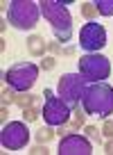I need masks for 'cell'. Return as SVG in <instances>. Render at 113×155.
I'll list each match as a JSON object with an SVG mask.
<instances>
[{
	"label": "cell",
	"mask_w": 113,
	"mask_h": 155,
	"mask_svg": "<svg viewBox=\"0 0 113 155\" xmlns=\"http://www.w3.org/2000/svg\"><path fill=\"white\" fill-rule=\"evenodd\" d=\"M38 78V66L32 62H16L7 71H2V80L16 91H29Z\"/></svg>",
	"instance_id": "obj_4"
},
{
	"label": "cell",
	"mask_w": 113,
	"mask_h": 155,
	"mask_svg": "<svg viewBox=\"0 0 113 155\" xmlns=\"http://www.w3.org/2000/svg\"><path fill=\"white\" fill-rule=\"evenodd\" d=\"M41 18V7L34 0H11L7 7V23L16 30H34Z\"/></svg>",
	"instance_id": "obj_3"
},
{
	"label": "cell",
	"mask_w": 113,
	"mask_h": 155,
	"mask_svg": "<svg viewBox=\"0 0 113 155\" xmlns=\"http://www.w3.org/2000/svg\"><path fill=\"white\" fill-rule=\"evenodd\" d=\"M56 153L59 155H90L93 153V141H90L88 137H84V135L70 132V135L61 137Z\"/></svg>",
	"instance_id": "obj_10"
},
{
	"label": "cell",
	"mask_w": 113,
	"mask_h": 155,
	"mask_svg": "<svg viewBox=\"0 0 113 155\" xmlns=\"http://www.w3.org/2000/svg\"><path fill=\"white\" fill-rule=\"evenodd\" d=\"M79 73L86 78V82H104L111 75V62L102 53H86L77 59Z\"/></svg>",
	"instance_id": "obj_5"
},
{
	"label": "cell",
	"mask_w": 113,
	"mask_h": 155,
	"mask_svg": "<svg viewBox=\"0 0 113 155\" xmlns=\"http://www.w3.org/2000/svg\"><path fill=\"white\" fill-rule=\"evenodd\" d=\"M36 103H38V98L32 96L29 91H16V105H18L20 110H25V107H32V105H36Z\"/></svg>",
	"instance_id": "obj_12"
},
{
	"label": "cell",
	"mask_w": 113,
	"mask_h": 155,
	"mask_svg": "<svg viewBox=\"0 0 113 155\" xmlns=\"http://www.w3.org/2000/svg\"><path fill=\"white\" fill-rule=\"evenodd\" d=\"M56 91H59V98L63 103H68L75 110L77 105H81V96L86 91V78L81 73H66V75L59 78Z\"/></svg>",
	"instance_id": "obj_7"
},
{
	"label": "cell",
	"mask_w": 113,
	"mask_h": 155,
	"mask_svg": "<svg viewBox=\"0 0 113 155\" xmlns=\"http://www.w3.org/2000/svg\"><path fill=\"white\" fill-rule=\"evenodd\" d=\"M81 110L86 114L108 119L113 114V87L106 82L86 84V91L81 96Z\"/></svg>",
	"instance_id": "obj_2"
},
{
	"label": "cell",
	"mask_w": 113,
	"mask_h": 155,
	"mask_svg": "<svg viewBox=\"0 0 113 155\" xmlns=\"http://www.w3.org/2000/svg\"><path fill=\"white\" fill-rule=\"evenodd\" d=\"M29 141V130L23 121H9L2 126V132H0V144L7 150H20L25 148Z\"/></svg>",
	"instance_id": "obj_8"
},
{
	"label": "cell",
	"mask_w": 113,
	"mask_h": 155,
	"mask_svg": "<svg viewBox=\"0 0 113 155\" xmlns=\"http://www.w3.org/2000/svg\"><path fill=\"white\" fill-rule=\"evenodd\" d=\"M0 98H2V105H11V103H16V89L14 87H5Z\"/></svg>",
	"instance_id": "obj_18"
},
{
	"label": "cell",
	"mask_w": 113,
	"mask_h": 155,
	"mask_svg": "<svg viewBox=\"0 0 113 155\" xmlns=\"http://www.w3.org/2000/svg\"><path fill=\"white\" fill-rule=\"evenodd\" d=\"M79 46L86 53H99L106 46V30L99 23H86L79 30Z\"/></svg>",
	"instance_id": "obj_9"
},
{
	"label": "cell",
	"mask_w": 113,
	"mask_h": 155,
	"mask_svg": "<svg viewBox=\"0 0 113 155\" xmlns=\"http://www.w3.org/2000/svg\"><path fill=\"white\" fill-rule=\"evenodd\" d=\"M63 55H68V57H72V55H75V48H72V46H68V48H63Z\"/></svg>",
	"instance_id": "obj_25"
},
{
	"label": "cell",
	"mask_w": 113,
	"mask_h": 155,
	"mask_svg": "<svg viewBox=\"0 0 113 155\" xmlns=\"http://www.w3.org/2000/svg\"><path fill=\"white\" fill-rule=\"evenodd\" d=\"M43 96H45V103H43V119H45L47 126L59 128L63 123H68L72 114V107L68 103H63L59 96H54L52 89H43Z\"/></svg>",
	"instance_id": "obj_6"
},
{
	"label": "cell",
	"mask_w": 113,
	"mask_h": 155,
	"mask_svg": "<svg viewBox=\"0 0 113 155\" xmlns=\"http://www.w3.org/2000/svg\"><path fill=\"white\" fill-rule=\"evenodd\" d=\"M54 137H56V132L52 130V126H45V128H41V130L34 132V139H36L38 144H47V141H52Z\"/></svg>",
	"instance_id": "obj_13"
},
{
	"label": "cell",
	"mask_w": 113,
	"mask_h": 155,
	"mask_svg": "<svg viewBox=\"0 0 113 155\" xmlns=\"http://www.w3.org/2000/svg\"><path fill=\"white\" fill-rule=\"evenodd\" d=\"M99 130H102V137L111 139V137H113V121H111V119H104V123H102Z\"/></svg>",
	"instance_id": "obj_19"
},
{
	"label": "cell",
	"mask_w": 113,
	"mask_h": 155,
	"mask_svg": "<svg viewBox=\"0 0 113 155\" xmlns=\"http://www.w3.org/2000/svg\"><path fill=\"white\" fill-rule=\"evenodd\" d=\"M81 16L93 23L95 16H97V7H95V2H84V5H81Z\"/></svg>",
	"instance_id": "obj_16"
},
{
	"label": "cell",
	"mask_w": 113,
	"mask_h": 155,
	"mask_svg": "<svg viewBox=\"0 0 113 155\" xmlns=\"http://www.w3.org/2000/svg\"><path fill=\"white\" fill-rule=\"evenodd\" d=\"M104 153H106V155H113V137L104 144Z\"/></svg>",
	"instance_id": "obj_23"
},
{
	"label": "cell",
	"mask_w": 113,
	"mask_h": 155,
	"mask_svg": "<svg viewBox=\"0 0 113 155\" xmlns=\"http://www.w3.org/2000/svg\"><path fill=\"white\" fill-rule=\"evenodd\" d=\"M45 50H47L45 39H43L41 34H29V39H27V53L32 55V57H41L43 59Z\"/></svg>",
	"instance_id": "obj_11"
},
{
	"label": "cell",
	"mask_w": 113,
	"mask_h": 155,
	"mask_svg": "<svg viewBox=\"0 0 113 155\" xmlns=\"http://www.w3.org/2000/svg\"><path fill=\"white\" fill-rule=\"evenodd\" d=\"M29 153H32V155H47L50 150L45 148V144H36L34 148H29Z\"/></svg>",
	"instance_id": "obj_22"
},
{
	"label": "cell",
	"mask_w": 113,
	"mask_h": 155,
	"mask_svg": "<svg viewBox=\"0 0 113 155\" xmlns=\"http://www.w3.org/2000/svg\"><path fill=\"white\" fill-rule=\"evenodd\" d=\"M7 105H2V110H0V121H2V126H5V121H7Z\"/></svg>",
	"instance_id": "obj_24"
},
{
	"label": "cell",
	"mask_w": 113,
	"mask_h": 155,
	"mask_svg": "<svg viewBox=\"0 0 113 155\" xmlns=\"http://www.w3.org/2000/svg\"><path fill=\"white\" fill-rule=\"evenodd\" d=\"M54 66H56V57H52V55L41 59V68H43V71H52Z\"/></svg>",
	"instance_id": "obj_20"
},
{
	"label": "cell",
	"mask_w": 113,
	"mask_h": 155,
	"mask_svg": "<svg viewBox=\"0 0 113 155\" xmlns=\"http://www.w3.org/2000/svg\"><path fill=\"white\" fill-rule=\"evenodd\" d=\"M97 14L102 16H113V0H95Z\"/></svg>",
	"instance_id": "obj_15"
},
{
	"label": "cell",
	"mask_w": 113,
	"mask_h": 155,
	"mask_svg": "<svg viewBox=\"0 0 113 155\" xmlns=\"http://www.w3.org/2000/svg\"><path fill=\"white\" fill-rule=\"evenodd\" d=\"M38 114H43L41 103H36V105H32V107H25V110H23V121L32 123V121H36V119H38Z\"/></svg>",
	"instance_id": "obj_14"
},
{
	"label": "cell",
	"mask_w": 113,
	"mask_h": 155,
	"mask_svg": "<svg viewBox=\"0 0 113 155\" xmlns=\"http://www.w3.org/2000/svg\"><path fill=\"white\" fill-rule=\"evenodd\" d=\"M38 7H41V16L50 23L56 41L68 44L72 39V16L68 12V7L59 0H41Z\"/></svg>",
	"instance_id": "obj_1"
},
{
	"label": "cell",
	"mask_w": 113,
	"mask_h": 155,
	"mask_svg": "<svg viewBox=\"0 0 113 155\" xmlns=\"http://www.w3.org/2000/svg\"><path fill=\"white\" fill-rule=\"evenodd\" d=\"M84 130H86V137H88V139L93 141L95 146L102 144V130H99V128H95V126H86Z\"/></svg>",
	"instance_id": "obj_17"
},
{
	"label": "cell",
	"mask_w": 113,
	"mask_h": 155,
	"mask_svg": "<svg viewBox=\"0 0 113 155\" xmlns=\"http://www.w3.org/2000/svg\"><path fill=\"white\" fill-rule=\"evenodd\" d=\"M47 50L52 53V57H56V55H63V48H61V44H59V41H50V44H47Z\"/></svg>",
	"instance_id": "obj_21"
}]
</instances>
